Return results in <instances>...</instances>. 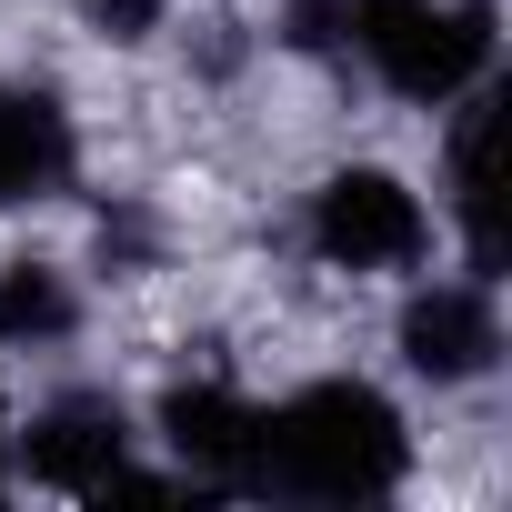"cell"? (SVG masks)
I'll use <instances>...</instances> for the list:
<instances>
[{
    "label": "cell",
    "instance_id": "1",
    "mask_svg": "<svg viewBox=\"0 0 512 512\" xmlns=\"http://www.w3.org/2000/svg\"><path fill=\"white\" fill-rule=\"evenodd\" d=\"M412 472V432L372 382H312L262 422V492L302 502H382Z\"/></svg>",
    "mask_w": 512,
    "mask_h": 512
},
{
    "label": "cell",
    "instance_id": "2",
    "mask_svg": "<svg viewBox=\"0 0 512 512\" xmlns=\"http://www.w3.org/2000/svg\"><path fill=\"white\" fill-rule=\"evenodd\" d=\"M342 31L402 101H462L492 61V11L482 0H342Z\"/></svg>",
    "mask_w": 512,
    "mask_h": 512
},
{
    "label": "cell",
    "instance_id": "3",
    "mask_svg": "<svg viewBox=\"0 0 512 512\" xmlns=\"http://www.w3.org/2000/svg\"><path fill=\"white\" fill-rule=\"evenodd\" d=\"M422 241H432V221L392 171H332L312 201V251L342 272H402V262H422Z\"/></svg>",
    "mask_w": 512,
    "mask_h": 512
},
{
    "label": "cell",
    "instance_id": "4",
    "mask_svg": "<svg viewBox=\"0 0 512 512\" xmlns=\"http://www.w3.org/2000/svg\"><path fill=\"white\" fill-rule=\"evenodd\" d=\"M21 462H31V482L101 502V492H111V472L131 462V422H121V402H111V392H61V402H41V412H31Z\"/></svg>",
    "mask_w": 512,
    "mask_h": 512
},
{
    "label": "cell",
    "instance_id": "5",
    "mask_svg": "<svg viewBox=\"0 0 512 512\" xmlns=\"http://www.w3.org/2000/svg\"><path fill=\"white\" fill-rule=\"evenodd\" d=\"M161 442L211 492H262V412H251L231 382H171L161 392Z\"/></svg>",
    "mask_w": 512,
    "mask_h": 512
},
{
    "label": "cell",
    "instance_id": "6",
    "mask_svg": "<svg viewBox=\"0 0 512 512\" xmlns=\"http://www.w3.org/2000/svg\"><path fill=\"white\" fill-rule=\"evenodd\" d=\"M492 352H502V322H492L482 282H432V292L402 302V362L422 382H472Z\"/></svg>",
    "mask_w": 512,
    "mask_h": 512
},
{
    "label": "cell",
    "instance_id": "7",
    "mask_svg": "<svg viewBox=\"0 0 512 512\" xmlns=\"http://www.w3.org/2000/svg\"><path fill=\"white\" fill-rule=\"evenodd\" d=\"M61 181H71V111L51 91H11L0 81V211L41 201Z\"/></svg>",
    "mask_w": 512,
    "mask_h": 512
},
{
    "label": "cell",
    "instance_id": "8",
    "mask_svg": "<svg viewBox=\"0 0 512 512\" xmlns=\"http://www.w3.org/2000/svg\"><path fill=\"white\" fill-rule=\"evenodd\" d=\"M482 151H492V101H472L452 121V211L472 231V262L492 272V181H482Z\"/></svg>",
    "mask_w": 512,
    "mask_h": 512
},
{
    "label": "cell",
    "instance_id": "9",
    "mask_svg": "<svg viewBox=\"0 0 512 512\" xmlns=\"http://www.w3.org/2000/svg\"><path fill=\"white\" fill-rule=\"evenodd\" d=\"M71 332V292L51 262H11L0 272V342H61Z\"/></svg>",
    "mask_w": 512,
    "mask_h": 512
},
{
    "label": "cell",
    "instance_id": "10",
    "mask_svg": "<svg viewBox=\"0 0 512 512\" xmlns=\"http://www.w3.org/2000/svg\"><path fill=\"white\" fill-rule=\"evenodd\" d=\"M81 11H91V21L111 31V41H141V31L161 21V0H81Z\"/></svg>",
    "mask_w": 512,
    "mask_h": 512
},
{
    "label": "cell",
    "instance_id": "11",
    "mask_svg": "<svg viewBox=\"0 0 512 512\" xmlns=\"http://www.w3.org/2000/svg\"><path fill=\"white\" fill-rule=\"evenodd\" d=\"M0 482H11V462H0Z\"/></svg>",
    "mask_w": 512,
    "mask_h": 512
}]
</instances>
